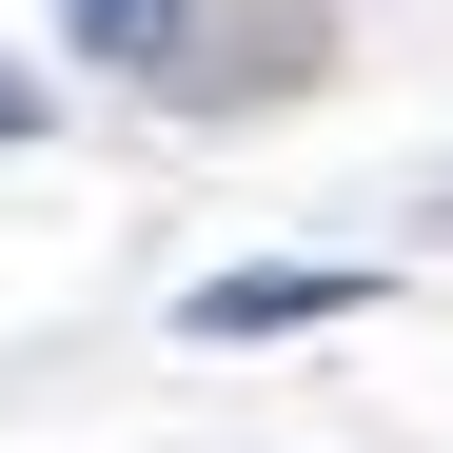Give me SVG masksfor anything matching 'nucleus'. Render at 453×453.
Listing matches in <instances>:
<instances>
[{"label": "nucleus", "mask_w": 453, "mask_h": 453, "mask_svg": "<svg viewBox=\"0 0 453 453\" xmlns=\"http://www.w3.org/2000/svg\"><path fill=\"white\" fill-rule=\"evenodd\" d=\"M374 276H335V257H237V276H197V335H335Z\"/></svg>", "instance_id": "nucleus-1"}, {"label": "nucleus", "mask_w": 453, "mask_h": 453, "mask_svg": "<svg viewBox=\"0 0 453 453\" xmlns=\"http://www.w3.org/2000/svg\"><path fill=\"white\" fill-rule=\"evenodd\" d=\"M80 20V59H119V80H158V59L197 40V0H59Z\"/></svg>", "instance_id": "nucleus-2"}, {"label": "nucleus", "mask_w": 453, "mask_h": 453, "mask_svg": "<svg viewBox=\"0 0 453 453\" xmlns=\"http://www.w3.org/2000/svg\"><path fill=\"white\" fill-rule=\"evenodd\" d=\"M0 138H40V99H20V80H0Z\"/></svg>", "instance_id": "nucleus-3"}]
</instances>
